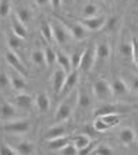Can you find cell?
Returning a JSON list of instances; mask_svg holds the SVG:
<instances>
[{
    "instance_id": "cell-1",
    "label": "cell",
    "mask_w": 138,
    "mask_h": 155,
    "mask_svg": "<svg viewBox=\"0 0 138 155\" xmlns=\"http://www.w3.org/2000/svg\"><path fill=\"white\" fill-rule=\"evenodd\" d=\"M92 92H93L94 97L100 100V102L109 103L113 100L114 94L113 90H111V85L106 79H99L93 83V87H92Z\"/></svg>"
},
{
    "instance_id": "cell-2",
    "label": "cell",
    "mask_w": 138,
    "mask_h": 155,
    "mask_svg": "<svg viewBox=\"0 0 138 155\" xmlns=\"http://www.w3.org/2000/svg\"><path fill=\"white\" fill-rule=\"evenodd\" d=\"M30 128H31V124H30L28 120H8L6 124L3 126V130L6 133H12V134H25L28 133Z\"/></svg>"
},
{
    "instance_id": "cell-3",
    "label": "cell",
    "mask_w": 138,
    "mask_h": 155,
    "mask_svg": "<svg viewBox=\"0 0 138 155\" xmlns=\"http://www.w3.org/2000/svg\"><path fill=\"white\" fill-rule=\"evenodd\" d=\"M51 30H52V38L54 41H57L59 45H65L69 40H71V34H69L66 25H64L61 21H54L51 24Z\"/></svg>"
},
{
    "instance_id": "cell-4",
    "label": "cell",
    "mask_w": 138,
    "mask_h": 155,
    "mask_svg": "<svg viewBox=\"0 0 138 155\" xmlns=\"http://www.w3.org/2000/svg\"><path fill=\"white\" fill-rule=\"evenodd\" d=\"M4 57H6V61H7V64L12 66V68H14V71H16V72H18V74L23 75L24 78L28 76L27 66L23 64V61H21L20 58H18V55H17L16 52H13V51H10V49H8Z\"/></svg>"
},
{
    "instance_id": "cell-5",
    "label": "cell",
    "mask_w": 138,
    "mask_h": 155,
    "mask_svg": "<svg viewBox=\"0 0 138 155\" xmlns=\"http://www.w3.org/2000/svg\"><path fill=\"white\" fill-rule=\"evenodd\" d=\"M94 59H96L94 48L83 49V52H82V58H80V64H79V68H80L82 71H85V72H90V71L93 69Z\"/></svg>"
},
{
    "instance_id": "cell-6",
    "label": "cell",
    "mask_w": 138,
    "mask_h": 155,
    "mask_svg": "<svg viewBox=\"0 0 138 155\" xmlns=\"http://www.w3.org/2000/svg\"><path fill=\"white\" fill-rule=\"evenodd\" d=\"M66 71H64L62 68H58V69L54 71L52 74V90L55 94H59L62 90V86L65 83V79H66Z\"/></svg>"
},
{
    "instance_id": "cell-7",
    "label": "cell",
    "mask_w": 138,
    "mask_h": 155,
    "mask_svg": "<svg viewBox=\"0 0 138 155\" xmlns=\"http://www.w3.org/2000/svg\"><path fill=\"white\" fill-rule=\"evenodd\" d=\"M106 17L104 16H93V17H87L85 20L80 21V24L85 27L86 30H90V31H97V30L103 28V24H104Z\"/></svg>"
},
{
    "instance_id": "cell-8",
    "label": "cell",
    "mask_w": 138,
    "mask_h": 155,
    "mask_svg": "<svg viewBox=\"0 0 138 155\" xmlns=\"http://www.w3.org/2000/svg\"><path fill=\"white\" fill-rule=\"evenodd\" d=\"M66 28H68L71 37H73L75 40H85L87 37V30L80 24V23H66Z\"/></svg>"
},
{
    "instance_id": "cell-9",
    "label": "cell",
    "mask_w": 138,
    "mask_h": 155,
    "mask_svg": "<svg viewBox=\"0 0 138 155\" xmlns=\"http://www.w3.org/2000/svg\"><path fill=\"white\" fill-rule=\"evenodd\" d=\"M71 113H72V106H71L68 102L61 103V104H59V107L57 109V111H55V117H54L55 124H57V123L66 121V120L71 117Z\"/></svg>"
},
{
    "instance_id": "cell-10",
    "label": "cell",
    "mask_w": 138,
    "mask_h": 155,
    "mask_svg": "<svg viewBox=\"0 0 138 155\" xmlns=\"http://www.w3.org/2000/svg\"><path fill=\"white\" fill-rule=\"evenodd\" d=\"M14 150L17 151V155H31L35 152V144L28 141V140H23V141H18L14 145Z\"/></svg>"
},
{
    "instance_id": "cell-11",
    "label": "cell",
    "mask_w": 138,
    "mask_h": 155,
    "mask_svg": "<svg viewBox=\"0 0 138 155\" xmlns=\"http://www.w3.org/2000/svg\"><path fill=\"white\" fill-rule=\"evenodd\" d=\"M33 103H34V99L31 97L30 94L24 93V92H20V93L14 97V104H16L18 109H23V110L30 109V107L33 106Z\"/></svg>"
},
{
    "instance_id": "cell-12",
    "label": "cell",
    "mask_w": 138,
    "mask_h": 155,
    "mask_svg": "<svg viewBox=\"0 0 138 155\" xmlns=\"http://www.w3.org/2000/svg\"><path fill=\"white\" fill-rule=\"evenodd\" d=\"M110 113H120V107L117 104H113L111 102H109V103H103L102 106H99L93 111L94 117H100V116L110 114Z\"/></svg>"
},
{
    "instance_id": "cell-13",
    "label": "cell",
    "mask_w": 138,
    "mask_h": 155,
    "mask_svg": "<svg viewBox=\"0 0 138 155\" xmlns=\"http://www.w3.org/2000/svg\"><path fill=\"white\" fill-rule=\"evenodd\" d=\"M118 138H120V141H121L124 145L131 147V145L135 143V133L133 128L126 127V128H123V130L118 133Z\"/></svg>"
},
{
    "instance_id": "cell-14",
    "label": "cell",
    "mask_w": 138,
    "mask_h": 155,
    "mask_svg": "<svg viewBox=\"0 0 138 155\" xmlns=\"http://www.w3.org/2000/svg\"><path fill=\"white\" fill-rule=\"evenodd\" d=\"M111 90H113V94L114 96H126L128 94L130 89H128V86L124 81H123L121 78H117V79H114L113 85H111Z\"/></svg>"
},
{
    "instance_id": "cell-15",
    "label": "cell",
    "mask_w": 138,
    "mask_h": 155,
    "mask_svg": "<svg viewBox=\"0 0 138 155\" xmlns=\"http://www.w3.org/2000/svg\"><path fill=\"white\" fill-rule=\"evenodd\" d=\"M16 114H17L16 107L13 106L12 103L3 102L0 104V118H3V120H13L16 117Z\"/></svg>"
},
{
    "instance_id": "cell-16",
    "label": "cell",
    "mask_w": 138,
    "mask_h": 155,
    "mask_svg": "<svg viewBox=\"0 0 138 155\" xmlns=\"http://www.w3.org/2000/svg\"><path fill=\"white\" fill-rule=\"evenodd\" d=\"M49 104H51V102H49L48 94L45 93V92H40V93H37V96H35V106H37V109H38L41 113H47V111L49 110Z\"/></svg>"
},
{
    "instance_id": "cell-17",
    "label": "cell",
    "mask_w": 138,
    "mask_h": 155,
    "mask_svg": "<svg viewBox=\"0 0 138 155\" xmlns=\"http://www.w3.org/2000/svg\"><path fill=\"white\" fill-rule=\"evenodd\" d=\"M77 79H79V74H77L76 69H73L71 74L66 75L65 83H64V86H62L61 93H68V92H71L73 86L77 83Z\"/></svg>"
},
{
    "instance_id": "cell-18",
    "label": "cell",
    "mask_w": 138,
    "mask_h": 155,
    "mask_svg": "<svg viewBox=\"0 0 138 155\" xmlns=\"http://www.w3.org/2000/svg\"><path fill=\"white\" fill-rule=\"evenodd\" d=\"M66 134V127L62 126L61 123H57V126L51 127L47 133H45V140H51V138H57V137H62Z\"/></svg>"
},
{
    "instance_id": "cell-19",
    "label": "cell",
    "mask_w": 138,
    "mask_h": 155,
    "mask_svg": "<svg viewBox=\"0 0 138 155\" xmlns=\"http://www.w3.org/2000/svg\"><path fill=\"white\" fill-rule=\"evenodd\" d=\"M7 45L8 48H10V51H13V52H17V51H20L21 48H23V45H24V40L20 37H17L16 34H8L7 37Z\"/></svg>"
},
{
    "instance_id": "cell-20",
    "label": "cell",
    "mask_w": 138,
    "mask_h": 155,
    "mask_svg": "<svg viewBox=\"0 0 138 155\" xmlns=\"http://www.w3.org/2000/svg\"><path fill=\"white\" fill-rule=\"evenodd\" d=\"M110 54H111V48L104 41L99 42L96 45V48H94V55H96V58H100V59H107L110 57Z\"/></svg>"
},
{
    "instance_id": "cell-21",
    "label": "cell",
    "mask_w": 138,
    "mask_h": 155,
    "mask_svg": "<svg viewBox=\"0 0 138 155\" xmlns=\"http://www.w3.org/2000/svg\"><path fill=\"white\" fill-rule=\"evenodd\" d=\"M10 86H12L14 90L17 92H23V90L27 87V83H25V78L23 75H13L10 78Z\"/></svg>"
},
{
    "instance_id": "cell-22",
    "label": "cell",
    "mask_w": 138,
    "mask_h": 155,
    "mask_svg": "<svg viewBox=\"0 0 138 155\" xmlns=\"http://www.w3.org/2000/svg\"><path fill=\"white\" fill-rule=\"evenodd\" d=\"M48 141V148L52 150V151H59L64 145L69 143V138L62 135V137H57V138H51V140H47Z\"/></svg>"
},
{
    "instance_id": "cell-23",
    "label": "cell",
    "mask_w": 138,
    "mask_h": 155,
    "mask_svg": "<svg viewBox=\"0 0 138 155\" xmlns=\"http://www.w3.org/2000/svg\"><path fill=\"white\" fill-rule=\"evenodd\" d=\"M55 52H57V62L59 64V66L64 71H66V74L71 72L72 68H71V59H69V57L65 52H62V51H55Z\"/></svg>"
},
{
    "instance_id": "cell-24",
    "label": "cell",
    "mask_w": 138,
    "mask_h": 155,
    "mask_svg": "<svg viewBox=\"0 0 138 155\" xmlns=\"http://www.w3.org/2000/svg\"><path fill=\"white\" fill-rule=\"evenodd\" d=\"M16 18L25 25L30 20H31V10L27 7H18L16 10Z\"/></svg>"
},
{
    "instance_id": "cell-25",
    "label": "cell",
    "mask_w": 138,
    "mask_h": 155,
    "mask_svg": "<svg viewBox=\"0 0 138 155\" xmlns=\"http://www.w3.org/2000/svg\"><path fill=\"white\" fill-rule=\"evenodd\" d=\"M103 121L107 124V126L111 128V127H116L120 124L121 121V116L118 114V113H110V114H104V116H100Z\"/></svg>"
},
{
    "instance_id": "cell-26",
    "label": "cell",
    "mask_w": 138,
    "mask_h": 155,
    "mask_svg": "<svg viewBox=\"0 0 138 155\" xmlns=\"http://www.w3.org/2000/svg\"><path fill=\"white\" fill-rule=\"evenodd\" d=\"M13 34H16L17 37L23 38V40H25V38H27V34H28L25 25L23 24V23H20L17 18L13 21Z\"/></svg>"
},
{
    "instance_id": "cell-27",
    "label": "cell",
    "mask_w": 138,
    "mask_h": 155,
    "mask_svg": "<svg viewBox=\"0 0 138 155\" xmlns=\"http://www.w3.org/2000/svg\"><path fill=\"white\" fill-rule=\"evenodd\" d=\"M31 61L35 66L38 68H42L45 65V57H44V51L41 49H34L33 54H31Z\"/></svg>"
},
{
    "instance_id": "cell-28",
    "label": "cell",
    "mask_w": 138,
    "mask_h": 155,
    "mask_svg": "<svg viewBox=\"0 0 138 155\" xmlns=\"http://www.w3.org/2000/svg\"><path fill=\"white\" fill-rule=\"evenodd\" d=\"M40 30H41L42 37L48 41V42H52V41H54V38H52V30H51V24H49L48 21H45V20L41 21Z\"/></svg>"
},
{
    "instance_id": "cell-29",
    "label": "cell",
    "mask_w": 138,
    "mask_h": 155,
    "mask_svg": "<svg viewBox=\"0 0 138 155\" xmlns=\"http://www.w3.org/2000/svg\"><path fill=\"white\" fill-rule=\"evenodd\" d=\"M44 57H45V64L48 66H52L55 62H57V52L54 51L51 47H47L44 51Z\"/></svg>"
},
{
    "instance_id": "cell-30",
    "label": "cell",
    "mask_w": 138,
    "mask_h": 155,
    "mask_svg": "<svg viewBox=\"0 0 138 155\" xmlns=\"http://www.w3.org/2000/svg\"><path fill=\"white\" fill-rule=\"evenodd\" d=\"M87 144H90V138L86 134H82V135H76V137H73V145L77 148V152H79V150H80V148L86 147Z\"/></svg>"
},
{
    "instance_id": "cell-31",
    "label": "cell",
    "mask_w": 138,
    "mask_h": 155,
    "mask_svg": "<svg viewBox=\"0 0 138 155\" xmlns=\"http://www.w3.org/2000/svg\"><path fill=\"white\" fill-rule=\"evenodd\" d=\"M113 152V148L107 145V144H100V145H97V147H94L92 150V154L94 155H111Z\"/></svg>"
},
{
    "instance_id": "cell-32",
    "label": "cell",
    "mask_w": 138,
    "mask_h": 155,
    "mask_svg": "<svg viewBox=\"0 0 138 155\" xmlns=\"http://www.w3.org/2000/svg\"><path fill=\"white\" fill-rule=\"evenodd\" d=\"M77 104L82 109H86V107L90 106V96L86 93L85 90H80L79 94H77Z\"/></svg>"
},
{
    "instance_id": "cell-33",
    "label": "cell",
    "mask_w": 138,
    "mask_h": 155,
    "mask_svg": "<svg viewBox=\"0 0 138 155\" xmlns=\"http://www.w3.org/2000/svg\"><path fill=\"white\" fill-rule=\"evenodd\" d=\"M97 12H99V8L94 3H86L85 6H83V14H85V18L97 16Z\"/></svg>"
},
{
    "instance_id": "cell-34",
    "label": "cell",
    "mask_w": 138,
    "mask_h": 155,
    "mask_svg": "<svg viewBox=\"0 0 138 155\" xmlns=\"http://www.w3.org/2000/svg\"><path fill=\"white\" fill-rule=\"evenodd\" d=\"M131 59L137 65L138 62V40H137V35L131 38Z\"/></svg>"
},
{
    "instance_id": "cell-35",
    "label": "cell",
    "mask_w": 138,
    "mask_h": 155,
    "mask_svg": "<svg viewBox=\"0 0 138 155\" xmlns=\"http://www.w3.org/2000/svg\"><path fill=\"white\" fill-rule=\"evenodd\" d=\"M82 52H83V51H76V52H73L72 55L69 57V59H71V68H72V71L79 68L80 58H82Z\"/></svg>"
},
{
    "instance_id": "cell-36",
    "label": "cell",
    "mask_w": 138,
    "mask_h": 155,
    "mask_svg": "<svg viewBox=\"0 0 138 155\" xmlns=\"http://www.w3.org/2000/svg\"><path fill=\"white\" fill-rule=\"evenodd\" d=\"M10 14V0H0V18H6Z\"/></svg>"
},
{
    "instance_id": "cell-37",
    "label": "cell",
    "mask_w": 138,
    "mask_h": 155,
    "mask_svg": "<svg viewBox=\"0 0 138 155\" xmlns=\"http://www.w3.org/2000/svg\"><path fill=\"white\" fill-rule=\"evenodd\" d=\"M93 128L97 131V133H104V131L109 130L110 127L107 126L100 117H96L94 118V121H93Z\"/></svg>"
},
{
    "instance_id": "cell-38",
    "label": "cell",
    "mask_w": 138,
    "mask_h": 155,
    "mask_svg": "<svg viewBox=\"0 0 138 155\" xmlns=\"http://www.w3.org/2000/svg\"><path fill=\"white\" fill-rule=\"evenodd\" d=\"M10 87V78L4 71H0V90H6Z\"/></svg>"
},
{
    "instance_id": "cell-39",
    "label": "cell",
    "mask_w": 138,
    "mask_h": 155,
    "mask_svg": "<svg viewBox=\"0 0 138 155\" xmlns=\"http://www.w3.org/2000/svg\"><path fill=\"white\" fill-rule=\"evenodd\" d=\"M59 152L64 155H76L77 154V148L73 145V144L68 143L66 145H64V147L59 150Z\"/></svg>"
},
{
    "instance_id": "cell-40",
    "label": "cell",
    "mask_w": 138,
    "mask_h": 155,
    "mask_svg": "<svg viewBox=\"0 0 138 155\" xmlns=\"http://www.w3.org/2000/svg\"><path fill=\"white\" fill-rule=\"evenodd\" d=\"M0 155H17V151L10 144H2L0 145Z\"/></svg>"
},
{
    "instance_id": "cell-41",
    "label": "cell",
    "mask_w": 138,
    "mask_h": 155,
    "mask_svg": "<svg viewBox=\"0 0 138 155\" xmlns=\"http://www.w3.org/2000/svg\"><path fill=\"white\" fill-rule=\"evenodd\" d=\"M116 25H117V18H116V17H109V18L104 20L103 28H104L106 31H113V30L116 28Z\"/></svg>"
},
{
    "instance_id": "cell-42",
    "label": "cell",
    "mask_w": 138,
    "mask_h": 155,
    "mask_svg": "<svg viewBox=\"0 0 138 155\" xmlns=\"http://www.w3.org/2000/svg\"><path fill=\"white\" fill-rule=\"evenodd\" d=\"M118 52L121 54L123 57H130L131 58V42H121Z\"/></svg>"
},
{
    "instance_id": "cell-43",
    "label": "cell",
    "mask_w": 138,
    "mask_h": 155,
    "mask_svg": "<svg viewBox=\"0 0 138 155\" xmlns=\"http://www.w3.org/2000/svg\"><path fill=\"white\" fill-rule=\"evenodd\" d=\"M93 144H87L86 147H83V148H80L79 150V152L77 154H80V155H86V154H92V150H93Z\"/></svg>"
},
{
    "instance_id": "cell-44",
    "label": "cell",
    "mask_w": 138,
    "mask_h": 155,
    "mask_svg": "<svg viewBox=\"0 0 138 155\" xmlns=\"http://www.w3.org/2000/svg\"><path fill=\"white\" fill-rule=\"evenodd\" d=\"M61 3H62V0H49V4H52V7L55 10H58V8L61 7Z\"/></svg>"
},
{
    "instance_id": "cell-45",
    "label": "cell",
    "mask_w": 138,
    "mask_h": 155,
    "mask_svg": "<svg viewBox=\"0 0 138 155\" xmlns=\"http://www.w3.org/2000/svg\"><path fill=\"white\" fill-rule=\"evenodd\" d=\"M37 6H40V7H45L47 4H49V0H35Z\"/></svg>"
},
{
    "instance_id": "cell-46",
    "label": "cell",
    "mask_w": 138,
    "mask_h": 155,
    "mask_svg": "<svg viewBox=\"0 0 138 155\" xmlns=\"http://www.w3.org/2000/svg\"><path fill=\"white\" fill-rule=\"evenodd\" d=\"M104 2H106V3H113L114 0H104Z\"/></svg>"
}]
</instances>
